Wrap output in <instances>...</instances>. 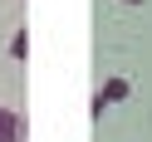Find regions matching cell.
<instances>
[{
  "label": "cell",
  "instance_id": "obj_1",
  "mask_svg": "<svg viewBox=\"0 0 152 142\" xmlns=\"http://www.w3.org/2000/svg\"><path fill=\"white\" fill-rule=\"evenodd\" d=\"M20 113H0V142H20Z\"/></svg>",
  "mask_w": 152,
  "mask_h": 142
},
{
  "label": "cell",
  "instance_id": "obj_2",
  "mask_svg": "<svg viewBox=\"0 0 152 142\" xmlns=\"http://www.w3.org/2000/svg\"><path fill=\"white\" fill-rule=\"evenodd\" d=\"M113 98H128V83H123V79H108V83H103V98H98V108H103V103H113Z\"/></svg>",
  "mask_w": 152,
  "mask_h": 142
},
{
  "label": "cell",
  "instance_id": "obj_3",
  "mask_svg": "<svg viewBox=\"0 0 152 142\" xmlns=\"http://www.w3.org/2000/svg\"><path fill=\"white\" fill-rule=\"evenodd\" d=\"M128 5H137V0H128Z\"/></svg>",
  "mask_w": 152,
  "mask_h": 142
}]
</instances>
